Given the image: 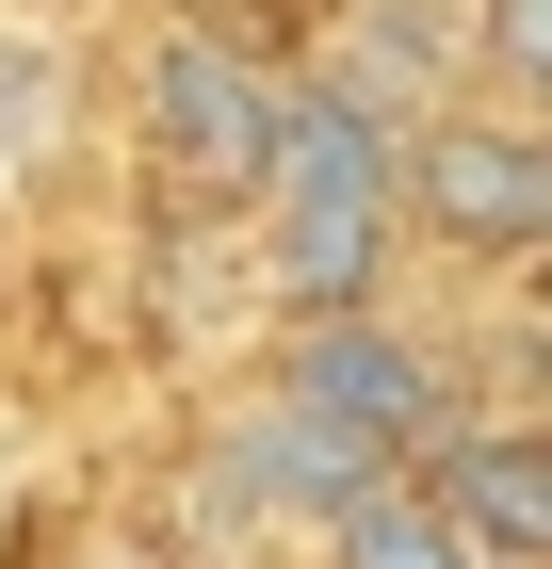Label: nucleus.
<instances>
[{"instance_id":"f257e3e1","label":"nucleus","mask_w":552,"mask_h":569,"mask_svg":"<svg viewBox=\"0 0 552 569\" xmlns=\"http://www.w3.org/2000/svg\"><path fill=\"white\" fill-rule=\"evenodd\" d=\"M260 293L277 309H374L407 261V212H390V131L325 82H277V147H260Z\"/></svg>"},{"instance_id":"f03ea898","label":"nucleus","mask_w":552,"mask_h":569,"mask_svg":"<svg viewBox=\"0 0 552 569\" xmlns=\"http://www.w3.org/2000/svg\"><path fill=\"white\" fill-rule=\"evenodd\" d=\"M147 196H179L163 228H228L260 196V147H277V66H244L228 33H147Z\"/></svg>"},{"instance_id":"7ed1b4c3","label":"nucleus","mask_w":552,"mask_h":569,"mask_svg":"<svg viewBox=\"0 0 552 569\" xmlns=\"http://www.w3.org/2000/svg\"><path fill=\"white\" fill-rule=\"evenodd\" d=\"M390 212L439 261H536L552 244V147L520 114H407L390 131Z\"/></svg>"},{"instance_id":"20e7f679","label":"nucleus","mask_w":552,"mask_h":569,"mask_svg":"<svg viewBox=\"0 0 552 569\" xmlns=\"http://www.w3.org/2000/svg\"><path fill=\"white\" fill-rule=\"evenodd\" d=\"M277 391H309L325 423H358L374 456H423L455 423V342H407L390 309H293V342H277Z\"/></svg>"},{"instance_id":"39448f33","label":"nucleus","mask_w":552,"mask_h":569,"mask_svg":"<svg viewBox=\"0 0 552 569\" xmlns=\"http://www.w3.org/2000/svg\"><path fill=\"white\" fill-rule=\"evenodd\" d=\"M423 488H439V521H455L488 569H552V439L536 423L455 407V423L423 439Z\"/></svg>"},{"instance_id":"423d86ee","label":"nucleus","mask_w":552,"mask_h":569,"mask_svg":"<svg viewBox=\"0 0 552 569\" xmlns=\"http://www.w3.org/2000/svg\"><path fill=\"white\" fill-rule=\"evenodd\" d=\"M212 472H228V505H244V521H325V505H358L390 456H374L358 423H325L309 391H260V407H228Z\"/></svg>"},{"instance_id":"0eeeda50","label":"nucleus","mask_w":552,"mask_h":569,"mask_svg":"<svg viewBox=\"0 0 552 569\" xmlns=\"http://www.w3.org/2000/svg\"><path fill=\"white\" fill-rule=\"evenodd\" d=\"M309 537H325V569H488V553H471L455 521H439V488L407 472V456H390V472L358 488V505H325Z\"/></svg>"},{"instance_id":"6e6552de","label":"nucleus","mask_w":552,"mask_h":569,"mask_svg":"<svg viewBox=\"0 0 552 569\" xmlns=\"http://www.w3.org/2000/svg\"><path fill=\"white\" fill-rule=\"evenodd\" d=\"M33 147H66V49L0 17V163H33Z\"/></svg>"},{"instance_id":"1a4fd4ad","label":"nucleus","mask_w":552,"mask_h":569,"mask_svg":"<svg viewBox=\"0 0 552 569\" xmlns=\"http://www.w3.org/2000/svg\"><path fill=\"white\" fill-rule=\"evenodd\" d=\"M471 82H504V98L552 82V0H471Z\"/></svg>"}]
</instances>
